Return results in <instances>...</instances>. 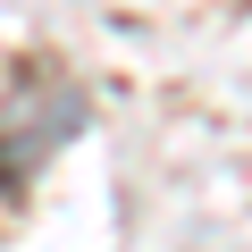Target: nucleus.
<instances>
[{
    "label": "nucleus",
    "mask_w": 252,
    "mask_h": 252,
    "mask_svg": "<svg viewBox=\"0 0 252 252\" xmlns=\"http://www.w3.org/2000/svg\"><path fill=\"white\" fill-rule=\"evenodd\" d=\"M76 118H84V101H76L67 76H51V67L17 76L9 118H0V193H26V177H34V168L76 135Z\"/></svg>",
    "instance_id": "nucleus-1"
}]
</instances>
